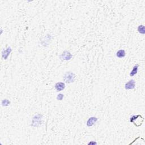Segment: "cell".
<instances>
[{"label":"cell","mask_w":145,"mask_h":145,"mask_svg":"<svg viewBox=\"0 0 145 145\" xmlns=\"http://www.w3.org/2000/svg\"><path fill=\"white\" fill-rule=\"evenodd\" d=\"M144 118L141 115H133L130 119V121L133 122L136 127H140L143 124Z\"/></svg>","instance_id":"cell-1"},{"label":"cell","mask_w":145,"mask_h":145,"mask_svg":"<svg viewBox=\"0 0 145 145\" xmlns=\"http://www.w3.org/2000/svg\"><path fill=\"white\" fill-rule=\"evenodd\" d=\"M75 75L73 72H66L64 77V81L66 83H70L73 82L75 80Z\"/></svg>","instance_id":"cell-2"},{"label":"cell","mask_w":145,"mask_h":145,"mask_svg":"<svg viewBox=\"0 0 145 145\" xmlns=\"http://www.w3.org/2000/svg\"><path fill=\"white\" fill-rule=\"evenodd\" d=\"M135 82L134 80L131 79L128 82H127L125 85V88L126 90H132L135 88Z\"/></svg>","instance_id":"cell-3"},{"label":"cell","mask_w":145,"mask_h":145,"mask_svg":"<svg viewBox=\"0 0 145 145\" xmlns=\"http://www.w3.org/2000/svg\"><path fill=\"white\" fill-rule=\"evenodd\" d=\"M72 55L70 54V52L67 51H65L61 54V59L64 60H69L72 59Z\"/></svg>","instance_id":"cell-4"},{"label":"cell","mask_w":145,"mask_h":145,"mask_svg":"<svg viewBox=\"0 0 145 145\" xmlns=\"http://www.w3.org/2000/svg\"><path fill=\"white\" fill-rule=\"evenodd\" d=\"M65 87V83L63 82H58L55 85V89L57 91H61L63 90Z\"/></svg>","instance_id":"cell-5"},{"label":"cell","mask_w":145,"mask_h":145,"mask_svg":"<svg viewBox=\"0 0 145 145\" xmlns=\"http://www.w3.org/2000/svg\"><path fill=\"white\" fill-rule=\"evenodd\" d=\"M11 52H12V49L10 47H9L8 48L6 49V50H4L2 52V57L4 58L5 60L7 59V58L8 57L9 55L10 54Z\"/></svg>","instance_id":"cell-6"},{"label":"cell","mask_w":145,"mask_h":145,"mask_svg":"<svg viewBox=\"0 0 145 145\" xmlns=\"http://www.w3.org/2000/svg\"><path fill=\"white\" fill-rule=\"evenodd\" d=\"M97 117H90L89 120H88L87 122V127H91V126H92L96 122H97Z\"/></svg>","instance_id":"cell-7"},{"label":"cell","mask_w":145,"mask_h":145,"mask_svg":"<svg viewBox=\"0 0 145 145\" xmlns=\"http://www.w3.org/2000/svg\"><path fill=\"white\" fill-rule=\"evenodd\" d=\"M116 56L118 58H123L125 56V52L124 49H120L116 53Z\"/></svg>","instance_id":"cell-8"},{"label":"cell","mask_w":145,"mask_h":145,"mask_svg":"<svg viewBox=\"0 0 145 145\" xmlns=\"http://www.w3.org/2000/svg\"><path fill=\"white\" fill-rule=\"evenodd\" d=\"M138 66H139V65H135L133 67V70H132V71L130 74V76L133 77L134 75L136 74L137 73V72H138Z\"/></svg>","instance_id":"cell-9"},{"label":"cell","mask_w":145,"mask_h":145,"mask_svg":"<svg viewBox=\"0 0 145 145\" xmlns=\"http://www.w3.org/2000/svg\"><path fill=\"white\" fill-rule=\"evenodd\" d=\"M138 31H139V33H141L142 34H145V26L143 25H141L138 27Z\"/></svg>","instance_id":"cell-10"},{"label":"cell","mask_w":145,"mask_h":145,"mask_svg":"<svg viewBox=\"0 0 145 145\" xmlns=\"http://www.w3.org/2000/svg\"><path fill=\"white\" fill-rule=\"evenodd\" d=\"M10 102L7 100V99H4V100L2 102V104L3 106H7L10 104Z\"/></svg>","instance_id":"cell-11"},{"label":"cell","mask_w":145,"mask_h":145,"mask_svg":"<svg viewBox=\"0 0 145 145\" xmlns=\"http://www.w3.org/2000/svg\"><path fill=\"white\" fill-rule=\"evenodd\" d=\"M63 97H64V95H63L62 94H59L57 97V99L59 100H61L63 99Z\"/></svg>","instance_id":"cell-12"}]
</instances>
